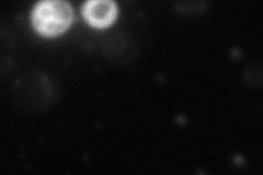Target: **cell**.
<instances>
[{"instance_id": "cell-1", "label": "cell", "mask_w": 263, "mask_h": 175, "mask_svg": "<svg viewBox=\"0 0 263 175\" xmlns=\"http://www.w3.org/2000/svg\"><path fill=\"white\" fill-rule=\"evenodd\" d=\"M72 19V9L65 2L40 3L33 12V20L36 28L48 35H54L68 27Z\"/></svg>"}, {"instance_id": "cell-2", "label": "cell", "mask_w": 263, "mask_h": 175, "mask_svg": "<svg viewBox=\"0 0 263 175\" xmlns=\"http://www.w3.org/2000/svg\"><path fill=\"white\" fill-rule=\"evenodd\" d=\"M106 57L113 63H127L137 54L136 44L128 35L111 34L104 43Z\"/></svg>"}, {"instance_id": "cell-3", "label": "cell", "mask_w": 263, "mask_h": 175, "mask_svg": "<svg viewBox=\"0 0 263 175\" xmlns=\"http://www.w3.org/2000/svg\"><path fill=\"white\" fill-rule=\"evenodd\" d=\"M117 7L110 0H92L85 5L84 12L86 18L95 26H106L113 18Z\"/></svg>"}, {"instance_id": "cell-4", "label": "cell", "mask_w": 263, "mask_h": 175, "mask_svg": "<svg viewBox=\"0 0 263 175\" xmlns=\"http://www.w3.org/2000/svg\"><path fill=\"white\" fill-rule=\"evenodd\" d=\"M247 82L253 87L261 86L262 82V65L261 63H253L245 71Z\"/></svg>"}, {"instance_id": "cell-5", "label": "cell", "mask_w": 263, "mask_h": 175, "mask_svg": "<svg viewBox=\"0 0 263 175\" xmlns=\"http://www.w3.org/2000/svg\"><path fill=\"white\" fill-rule=\"evenodd\" d=\"M205 4L204 3H181L179 4L178 8L181 12H183L185 14L189 13H195V12H201L203 10Z\"/></svg>"}]
</instances>
